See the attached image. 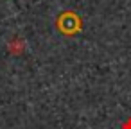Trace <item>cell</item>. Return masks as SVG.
I'll return each instance as SVG.
<instances>
[{
	"label": "cell",
	"mask_w": 131,
	"mask_h": 129,
	"mask_svg": "<svg viewBox=\"0 0 131 129\" xmlns=\"http://www.w3.org/2000/svg\"><path fill=\"white\" fill-rule=\"evenodd\" d=\"M56 29L65 38H74L83 31V20L75 11H61L56 18Z\"/></svg>",
	"instance_id": "1"
},
{
	"label": "cell",
	"mask_w": 131,
	"mask_h": 129,
	"mask_svg": "<svg viewBox=\"0 0 131 129\" xmlns=\"http://www.w3.org/2000/svg\"><path fill=\"white\" fill-rule=\"evenodd\" d=\"M25 52V41L20 38V36H13L9 40V54L11 56H22Z\"/></svg>",
	"instance_id": "2"
},
{
	"label": "cell",
	"mask_w": 131,
	"mask_h": 129,
	"mask_svg": "<svg viewBox=\"0 0 131 129\" xmlns=\"http://www.w3.org/2000/svg\"><path fill=\"white\" fill-rule=\"evenodd\" d=\"M120 129H131V116L126 120V122H122V125H120Z\"/></svg>",
	"instance_id": "3"
}]
</instances>
